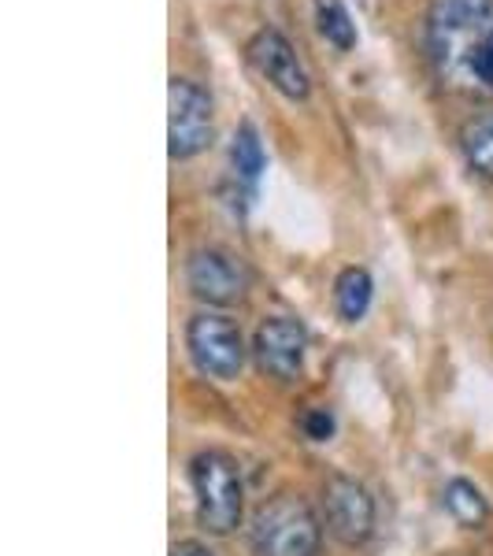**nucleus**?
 Instances as JSON below:
<instances>
[{"label": "nucleus", "instance_id": "nucleus-1", "mask_svg": "<svg viewBox=\"0 0 493 556\" xmlns=\"http://www.w3.org/2000/svg\"><path fill=\"white\" fill-rule=\"evenodd\" d=\"M424 45L430 75L445 93L493 97V0H430Z\"/></svg>", "mask_w": 493, "mask_h": 556}, {"label": "nucleus", "instance_id": "nucleus-2", "mask_svg": "<svg viewBox=\"0 0 493 556\" xmlns=\"http://www.w3.org/2000/svg\"><path fill=\"white\" fill-rule=\"evenodd\" d=\"M323 523L301 493H275L260 501L249 519V553L253 556H319Z\"/></svg>", "mask_w": 493, "mask_h": 556}, {"label": "nucleus", "instance_id": "nucleus-3", "mask_svg": "<svg viewBox=\"0 0 493 556\" xmlns=\"http://www.w3.org/2000/svg\"><path fill=\"white\" fill-rule=\"evenodd\" d=\"M190 482L197 501V519L215 538L238 531L241 513H245V482L241 468L230 453L204 450L190 460Z\"/></svg>", "mask_w": 493, "mask_h": 556}, {"label": "nucleus", "instance_id": "nucleus-4", "mask_svg": "<svg viewBox=\"0 0 493 556\" xmlns=\"http://www.w3.org/2000/svg\"><path fill=\"white\" fill-rule=\"evenodd\" d=\"M212 146V97L193 78L175 75L167 86V152L193 160Z\"/></svg>", "mask_w": 493, "mask_h": 556}, {"label": "nucleus", "instance_id": "nucleus-5", "mask_svg": "<svg viewBox=\"0 0 493 556\" xmlns=\"http://www.w3.org/2000/svg\"><path fill=\"white\" fill-rule=\"evenodd\" d=\"M186 345H190L193 364L201 367L208 379L230 382L245 367V338L241 327L223 312H201L186 327Z\"/></svg>", "mask_w": 493, "mask_h": 556}, {"label": "nucleus", "instance_id": "nucleus-6", "mask_svg": "<svg viewBox=\"0 0 493 556\" xmlns=\"http://www.w3.org/2000/svg\"><path fill=\"white\" fill-rule=\"evenodd\" d=\"M319 505L327 531L349 549H361L375 534V497L364 482L349 479V475H327L319 490Z\"/></svg>", "mask_w": 493, "mask_h": 556}, {"label": "nucleus", "instance_id": "nucleus-7", "mask_svg": "<svg viewBox=\"0 0 493 556\" xmlns=\"http://www.w3.org/2000/svg\"><path fill=\"white\" fill-rule=\"evenodd\" d=\"M249 282H253V275H249L245 260L219 245L193 249L190 260H186V286H190V293L197 301L215 304V308L238 304L249 293Z\"/></svg>", "mask_w": 493, "mask_h": 556}, {"label": "nucleus", "instance_id": "nucleus-8", "mask_svg": "<svg viewBox=\"0 0 493 556\" xmlns=\"http://www.w3.org/2000/svg\"><path fill=\"white\" fill-rule=\"evenodd\" d=\"M245 56H249V64L256 67V75L267 78V86H271L275 93H282L286 101L301 104L312 97V78L301 64L298 49H293L290 38L275 30V26H264V30H256L253 38H249Z\"/></svg>", "mask_w": 493, "mask_h": 556}, {"label": "nucleus", "instance_id": "nucleus-9", "mask_svg": "<svg viewBox=\"0 0 493 556\" xmlns=\"http://www.w3.org/2000/svg\"><path fill=\"white\" fill-rule=\"evenodd\" d=\"M304 353H308V330L290 316H271L256 327L253 334V356L260 371L271 375L279 382H293L304 367Z\"/></svg>", "mask_w": 493, "mask_h": 556}, {"label": "nucleus", "instance_id": "nucleus-10", "mask_svg": "<svg viewBox=\"0 0 493 556\" xmlns=\"http://www.w3.org/2000/svg\"><path fill=\"white\" fill-rule=\"evenodd\" d=\"M460 152L464 164L479 178L493 182V108H482L460 127Z\"/></svg>", "mask_w": 493, "mask_h": 556}, {"label": "nucleus", "instance_id": "nucleus-11", "mask_svg": "<svg viewBox=\"0 0 493 556\" xmlns=\"http://www.w3.org/2000/svg\"><path fill=\"white\" fill-rule=\"evenodd\" d=\"M230 167H235V178L245 186L249 193H256L260 186V175L267 167V156H264V141L253 123H241L235 130V141H230Z\"/></svg>", "mask_w": 493, "mask_h": 556}, {"label": "nucleus", "instance_id": "nucleus-12", "mask_svg": "<svg viewBox=\"0 0 493 556\" xmlns=\"http://www.w3.org/2000/svg\"><path fill=\"white\" fill-rule=\"evenodd\" d=\"M442 505H445V513H450L460 527H468V531H479V527L490 519V501L482 497V490L468 479L445 482Z\"/></svg>", "mask_w": 493, "mask_h": 556}, {"label": "nucleus", "instance_id": "nucleus-13", "mask_svg": "<svg viewBox=\"0 0 493 556\" xmlns=\"http://www.w3.org/2000/svg\"><path fill=\"white\" fill-rule=\"evenodd\" d=\"M371 293H375V282L364 267H345L334 282V308L338 316L345 323H361L371 308Z\"/></svg>", "mask_w": 493, "mask_h": 556}, {"label": "nucleus", "instance_id": "nucleus-14", "mask_svg": "<svg viewBox=\"0 0 493 556\" xmlns=\"http://www.w3.org/2000/svg\"><path fill=\"white\" fill-rule=\"evenodd\" d=\"M312 12H316V30L327 38V45H334L338 52L356 49V23L345 0H312Z\"/></svg>", "mask_w": 493, "mask_h": 556}, {"label": "nucleus", "instance_id": "nucleus-15", "mask_svg": "<svg viewBox=\"0 0 493 556\" xmlns=\"http://www.w3.org/2000/svg\"><path fill=\"white\" fill-rule=\"evenodd\" d=\"M301 427L312 442H330V434H334V416H330V408H308L301 419Z\"/></svg>", "mask_w": 493, "mask_h": 556}, {"label": "nucleus", "instance_id": "nucleus-16", "mask_svg": "<svg viewBox=\"0 0 493 556\" xmlns=\"http://www.w3.org/2000/svg\"><path fill=\"white\" fill-rule=\"evenodd\" d=\"M175 556H215V553L201 542H182V545H175Z\"/></svg>", "mask_w": 493, "mask_h": 556}]
</instances>
